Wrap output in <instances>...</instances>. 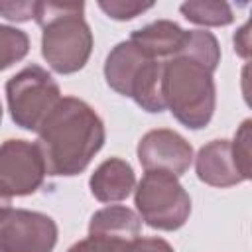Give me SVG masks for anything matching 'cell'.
I'll list each match as a JSON object with an SVG mask.
<instances>
[{"mask_svg":"<svg viewBox=\"0 0 252 252\" xmlns=\"http://www.w3.org/2000/svg\"><path fill=\"white\" fill-rule=\"evenodd\" d=\"M104 81L106 85L132 98L142 110L159 114L165 110L161 96V75L163 61L146 55L130 39L116 43L104 59Z\"/></svg>","mask_w":252,"mask_h":252,"instance_id":"4","label":"cell"},{"mask_svg":"<svg viewBox=\"0 0 252 252\" xmlns=\"http://www.w3.org/2000/svg\"><path fill=\"white\" fill-rule=\"evenodd\" d=\"M12 205V201H8V199H4L2 195H0V207H10Z\"/></svg>","mask_w":252,"mask_h":252,"instance_id":"23","label":"cell"},{"mask_svg":"<svg viewBox=\"0 0 252 252\" xmlns=\"http://www.w3.org/2000/svg\"><path fill=\"white\" fill-rule=\"evenodd\" d=\"M116 252H175L173 246L158 236H138L126 244H122Z\"/></svg>","mask_w":252,"mask_h":252,"instance_id":"20","label":"cell"},{"mask_svg":"<svg viewBox=\"0 0 252 252\" xmlns=\"http://www.w3.org/2000/svg\"><path fill=\"white\" fill-rule=\"evenodd\" d=\"M250 124L252 120L246 118L238 130L234 132V138L230 140V152H232V159L236 163V167L240 169V173L246 177V181L250 179Z\"/></svg>","mask_w":252,"mask_h":252,"instance_id":"17","label":"cell"},{"mask_svg":"<svg viewBox=\"0 0 252 252\" xmlns=\"http://www.w3.org/2000/svg\"><path fill=\"white\" fill-rule=\"evenodd\" d=\"M30 53V37L24 30L0 24V71L20 63Z\"/></svg>","mask_w":252,"mask_h":252,"instance_id":"16","label":"cell"},{"mask_svg":"<svg viewBox=\"0 0 252 252\" xmlns=\"http://www.w3.org/2000/svg\"><path fill=\"white\" fill-rule=\"evenodd\" d=\"M33 20L41 28V57L51 71L73 75L87 65L94 39L85 2H37Z\"/></svg>","mask_w":252,"mask_h":252,"instance_id":"2","label":"cell"},{"mask_svg":"<svg viewBox=\"0 0 252 252\" xmlns=\"http://www.w3.org/2000/svg\"><path fill=\"white\" fill-rule=\"evenodd\" d=\"M136 187L132 165L122 158L104 159L89 177L91 195L100 203H120Z\"/></svg>","mask_w":252,"mask_h":252,"instance_id":"11","label":"cell"},{"mask_svg":"<svg viewBox=\"0 0 252 252\" xmlns=\"http://www.w3.org/2000/svg\"><path fill=\"white\" fill-rule=\"evenodd\" d=\"M98 8L116 22L134 20L136 16H142L144 12L154 8V2H134V0H100Z\"/></svg>","mask_w":252,"mask_h":252,"instance_id":"18","label":"cell"},{"mask_svg":"<svg viewBox=\"0 0 252 252\" xmlns=\"http://www.w3.org/2000/svg\"><path fill=\"white\" fill-rule=\"evenodd\" d=\"M134 205L142 222L150 228L173 232L191 215V197L179 177L165 171H146L134 187Z\"/></svg>","mask_w":252,"mask_h":252,"instance_id":"5","label":"cell"},{"mask_svg":"<svg viewBox=\"0 0 252 252\" xmlns=\"http://www.w3.org/2000/svg\"><path fill=\"white\" fill-rule=\"evenodd\" d=\"M122 244H112V242H106V240H100V238H93V236H87L79 242H75L67 252H116Z\"/></svg>","mask_w":252,"mask_h":252,"instance_id":"21","label":"cell"},{"mask_svg":"<svg viewBox=\"0 0 252 252\" xmlns=\"http://www.w3.org/2000/svg\"><path fill=\"white\" fill-rule=\"evenodd\" d=\"M45 175L35 142L10 138L0 144V195L4 199L33 195L43 185Z\"/></svg>","mask_w":252,"mask_h":252,"instance_id":"8","label":"cell"},{"mask_svg":"<svg viewBox=\"0 0 252 252\" xmlns=\"http://www.w3.org/2000/svg\"><path fill=\"white\" fill-rule=\"evenodd\" d=\"M187 30L171 20H156L144 28H138L130 33V41L140 47L146 55L165 61L179 53Z\"/></svg>","mask_w":252,"mask_h":252,"instance_id":"13","label":"cell"},{"mask_svg":"<svg viewBox=\"0 0 252 252\" xmlns=\"http://www.w3.org/2000/svg\"><path fill=\"white\" fill-rule=\"evenodd\" d=\"M234 43V51L236 55H240L242 59L250 57V22H246L244 26H240L232 37Z\"/></svg>","mask_w":252,"mask_h":252,"instance_id":"22","label":"cell"},{"mask_svg":"<svg viewBox=\"0 0 252 252\" xmlns=\"http://www.w3.org/2000/svg\"><path fill=\"white\" fill-rule=\"evenodd\" d=\"M193 158H195V173L199 181H203L205 185L226 189L246 181V177L240 173V169L232 159L230 140L226 138L207 142Z\"/></svg>","mask_w":252,"mask_h":252,"instance_id":"10","label":"cell"},{"mask_svg":"<svg viewBox=\"0 0 252 252\" xmlns=\"http://www.w3.org/2000/svg\"><path fill=\"white\" fill-rule=\"evenodd\" d=\"M6 100L14 124L37 132L47 114L61 100V89L51 73L39 65H28L6 83Z\"/></svg>","mask_w":252,"mask_h":252,"instance_id":"6","label":"cell"},{"mask_svg":"<svg viewBox=\"0 0 252 252\" xmlns=\"http://www.w3.org/2000/svg\"><path fill=\"white\" fill-rule=\"evenodd\" d=\"M142 232L140 215L124 205H108L93 213L89 220V236L112 244H126Z\"/></svg>","mask_w":252,"mask_h":252,"instance_id":"12","label":"cell"},{"mask_svg":"<svg viewBox=\"0 0 252 252\" xmlns=\"http://www.w3.org/2000/svg\"><path fill=\"white\" fill-rule=\"evenodd\" d=\"M177 55L191 57L215 73L220 63V45L219 39L207 30H187Z\"/></svg>","mask_w":252,"mask_h":252,"instance_id":"15","label":"cell"},{"mask_svg":"<svg viewBox=\"0 0 252 252\" xmlns=\"http://www.w3.org/2000/svg\"><path fill=\"white\" fill-rule=\"evenodd\" d=\"M57 222L39 211L0 207V252H53Z\"/></svg>","mask_w":252,"mask_h":252,"instance_id":"7","label":"cell"},{"mask_svg":"<svg viewBox=\"0 0 252 252\" xmlns=\"http://www.w3.org/2000/svg\"><path fill=\"white\" fill-rule=\"evenodd\" d=\"M35 4L30 0H6L0 2V16L10 22H30L35 16Z\"/></svg>","mask_w":252,"mask_h":252,"instance_id":"19","label":"cell"},{"mask_svg":"<svg viewBox=\"0 0 252 252\" xmlns=\"http://www.w3.org/2000/svg\"><path fill=\"white\" fill-rule=\"evenodd\" d=\"M136 156L146 171H165L181 177L193 163V146L175 130L156 128L140 138Z\"/></svg>","mask_w":252,"mask_h":252,"instance_id":"9","label":"cell"},{"mask_svg":"<svg viewBox=\"0 0 252 252\" xmlns=\"http://www.w3.org/2000/svg\"><path fill=\"white\" fill-rule=\"evenodd\" d=\"M106 140L98 112L77 96H61L37 130V150L45 173L73 177L83 173Z\"/></svg>","mask_w":252,"mask_h":252,"instance_id":"1","label":"cell"},{"mask_svg":"<svg viewBox=\"0 0 252 252\" xmlns=\"http://www.w3.org/2000/svg\"><path fill=\"white\" fill-rule=\"evenodd\" d=\"M161 96L173 118L189 130L209 126L217 106L213 71L199 61L173 55L163 61Z\"/></svg>","mask_w":252,"mask_h":252,"instance_id":"3","label":"cell"},{"mask_svg":"<svg viewBox=\"0 0 252 252\" xmlns=\"http://www.w3.org/2000/svg\"><path fill=\"white\" fill-rule=\"evenodd\" d=\"M2 114H4V110H2V102H0V122H2Z\"/></svg>","mask_w":252,"mask_h":252,"instance_id":"24","label":"cell"},{"mask_svg":"<svg viewBox=\"0 0 252 252\" xmlns=\"http://www.w3.org/2000/svg\"><path fill=\"white\" fill-rule=\"evenodd\" d=\"M183 18L205 28H222L234 22V12L228 2L220 0H189L179 6Z\"/></svg>","mask_w":252,"mask_h":252,"instance_id":"14","label":"cell"}]
</instances>
